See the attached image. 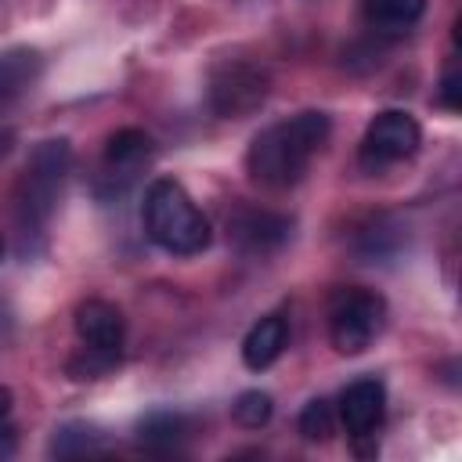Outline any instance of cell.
I'll use <instances>...</instances> for the list:
<instances>
[{"label": "cell", "instance_id": "20", "mask_svg": "<svg viewBox=\"0 0 462 462\" xmlns=\"http://www.w3.org/2000/svg\"><path fill=\"white\" fill-rule=\"evenodd\" d=\"M11 455H14V426L7 419L0 422V458H11Z\"/></svg>", "mask_w": 462, "mask_h": 462}, {"label": "cell", "instance_id": "11", "mask_svg": "<svg viewBox=\"0 0 462 462\" xmlns=\"http://www.w3.org/2000/svg\"><path fill=\"white\" fill-rule=\"evenodd\" d=\"M40 72H43L40 51H32V47L0 51V105H11L25 90H32V83L40 79Z\"/></svg>", "mask_w": 462, "mask_h": 462}, {"label": "cell", "instance_id": "1", "mask_svg": "<svg viewBox=\"0 0 462 462\" xmlns=\"http://www.w3.org/2000/svg\"><path fill=\"white\" fill-rule=\"evenodd\" d=\"M328 134H332V119L314 108L271 123L253 137L245 152V170L263 188H292L307 173L310 159L328 141Z\"/></svg>", "mask_w": 462, "mask_h": 462}, {"label": "cell", "instance_id": "22", "mask_svg": "<svg viewBox=\"0 0 462 462\" xmlns=\"http://www.w3.org/2000/svg\"><path fill=\"white\" fill-rule=\"evenodd\" d=\"M4 318H7V314H4V307H0V332H4Z\"/></svg>", "mask_w": 462, "mask_h": 462}, {"label": "cell", "instance_id": "6", "mask_svg": "<svg viewBox=\"0 0 462 462\" xmlns=\"http://www.w3.org/2000/svg\"><path fill=\"white\" fill-rule=\"evenodd\" d=\"M271 79L260 65L249 61H224L209 79V105L224 119H242L263 105Z\"/></svg>", "mask_w": 462, "mask_h": 462}, {"label": "cell", "instance_id": "17", "mask_svg": "<svg viewBox=\"0 0 462 462\" xmlns=\"http://www.w3.org/2000/svg\"><path fill=\"white\" fill-rule=\"evenodd\" d=\"M271 411H274V404H271V393H263V390H245V393H238V401L231 404L235 422L245 426V430H260V426L271 419Z\"/></svg>", "mask_w": 462, "mask_h": 462}, {"label": "cell", "instance_id": "14", "mask_svg": "<svg viewBox=\"0 0 462 462\" xmlns=\"http://www.w3.org/2000/svg\"><path fill=\"white\" fill-rule=\"evenodd\" d=\"M184 433H188V422L177 411H152L137 422V440L148 451H170L180 444Z\"/></svg>", "mask_w": 462, "mask_h": 462}, {"label": "cell", "instance_id": "12", "mask_svg": "<svg viewBox=\"0 0 462 462\" xmlns=\"http://www.w3.org/2000/svg\"><path fill=\"white\" fill-rule=\"evenodd\" d=\"M105 448H108L105 430L94 426V422H79V419L54 426L51 444H47V451H51L54 458H83V455H97V451H105Z\"/></svg>", "mask_w": 462, "mask_h": 462}, {"label": "cell", "instance_id": "9", "mask_svg": "<svg viewBox=\"0 0 462 462\" xmlns=\"http://www.w3.org/2000/svg\"><path fill=\"white\" fill-rule=\"evenodd\" d=\"M76 332H79V339L87 346L119 354L123 350V336H126V321H123L116 303H108V300H83L76 307Z\"/></svg>", "mask_w": 462, "mask_h": 462}, {"label": "cell", "instance_id": "4", "mask_svg": "<svg viewBox=\"0 0 462 462\" xmlns=\"http://www.w3.org/2000/svg\"><path fill=\"white\" fill-rule=\"evenodd\" d=\"M386 303L368 289H343L328 310V336L339 354H361L383 328Z\"/></svg>", "mask_w": 462, "mask_h": 462}, {"label": "cell", "instance_id": "15", "mask_svg": "<svg viewBox=\"0 0 462 462\" xmlns=\"http://www.w3.org/2000/svg\"><path fill=\"white\" fill-rule=\"evenodd\" d=\"M365 18L379 29H404L415 25L426 11V0H361Z\"/></svg>", "mask_w": 462, "mask_h": 462}, {"label": "cell", "instance_id": "7", "mask_svg": "<svg viewBox=\"0 0 462 462\" xmlns=\"http://www.w3.org/2000/svg\"><path fill=\"white\" fill-rule=\"evenodd\" d=\"M383 411H386V390L379 379H357L339 397V419L354 440L372 437L375 426L383 422Z\"/></svg>", "mask_w": 462, "mask_h": 462}, {"label": "cell", "instance_id": "3", "mask_svg": "<svg viewBox=\"0 0 462 462\" xmlns=\"http://www.w3.org/2000/svg\"><path fill=\"white\" fill-rule=\"evenodd\" d=\"M69 162H72V148L65 137H51V141H40L25 162V173H22V184H18V231H22V245L29 235H43L51 213H54V202H58V191H61V180L69 173Z\"/></svg>", "mask_w": 462, "mask_h": 462}, {"label": "cell", "instance_id": "13", "mask_svg": "<svg viewBox=\"0 0 462 462\" xmlns=\"http://www.w3.org/2000/svg\"><path fill=\"white\" fill-rule=\"evenodd\" d=\"M148 155H152V137L144 130H137V126H123V130L108 134V141H105V162H108V170L130 173L141 162H148Z\"/></svg>", "mask_w": 462, "mask_h": 462}, {"label": "cell", "instance_id": "8", "mask_svg": "<svg viewBox=\"0 0 462 462\" xmlns=\"http://www.w3.org/2000/svg\"><path fill=\"white\" fill-rule=\"evenodd\" d=\"M292 231L289 217L267 213V209H242L231 217V238L242 253H274Z\"/></svg>", "mask_w": 462, "mask_h": 462}, {"label": "cell", "instance_id": "10", "mask_svg": "<svg viewBox=\"0 0 462 462\" xmlns=\"http://www.w3.org/2000/svg\"><path fill=\"white\" fill-rule=\"evenodd\" d=\"M285 339H289V321H285L282 314L260 318V321L245 332V339H242V361H245V368H253V372L271 368V365L282 357Z\"/></svg>", "mask_w": 462, "mask_h": 462}, {"label": "cell", "instance_id": "16", "mask_svg": "<svg viewBox=\"0 0 462 462\" xmlns=\"http://www.w3.org/2000/svg\"><path fill=\"white\" fill-rule=\"evenodd\" d=\"M116 365H119V354L97 350V346H87V343H83V350H79L76 357H69L65 372H69L72 379H101V375L112 372Z\"/></svg>", "mask_w": 462, "mask_h": 462}, {"label": "cell", "instance_id": "19", "mask_svg": "<svg viewBox=\"0 0 462 462\" xmlns=\"http://www.w3.org/2000/svg\"><path fill=\"white\" fill-rule=\"evenodd\" d=\"M440 105L451 108V112L462 105V79H458V65H455V58L448 61V69H444V76H440Z\"/></svg>", "mask_w": 462, "mask_h": 462}, {"label": "cell", "instance_id": "23", "mask_svg": "<svg viewBox=\"0 0 462 462\" xmlns=\"http://www.w3.org/2000/svg\"><path fill=\"white\" fill-rule=\"evenodd\" d=\"M0 256H4V235H0Z\"/></svg>", "mask_w": 462, "mask_h": 462}, {"label": "cell", "instance_id": "18", "mask_svg": "<svg viewBox=\"0 0 462 462\" xmlns=\"http://www.w3.org/2000/svg\"><path fill=\"white\" fill-rule=\"evenodd\" d=\"M332 430H336L332 404H328L325 397L307 401V408L300 411V433H303V440H328Z\"/></svg>", "mask_w": 462, "mask_h": 462}, {"label": "cell", "instance_id": "2", "mask_svg": "<svg viewBox=\"0 0 462 462\" xmlns=\"http://www.w3.org/2000/svg\"><path fill=\"white\" fill-rule=\"evenodd\" d=\"M141 217H144L148 238L173 256H195L213 242V227H209L206 213L170 177H159L148 184Z\"/></svg>", "mask_w": 462, "mask_h": 462}, {"label": "cell", "instance_id": "5", "mask_svg": "<svg viewBox=\"0 0 462 462\" xmlns=\"http://www.w3.org/2000/svg\"><path fill=\"white\" fill-rule=\"evenodd\" d=\"M419 144H422V126L415 123V116H408L401 108L375 112V119L368 123V130L361 137V166L383 170L390 162L415 155Z\"/></svg>", "mask_w": 462, "mask_h": 462}, {"label": "cell", "instance_id": "21", "mask_svg": "<svg viewBox=\"0 0 462 462\" xmlns=\"http://www.w3.org/2000/svg\"><path fill=\"white\" fill-rule=\"evenodd\" d=\"M11 404H14L11 390H7V386H0V422H7V419H11Z\"/></svg>", "mask_w": 462, "mask_h": 462}]
</instances>
